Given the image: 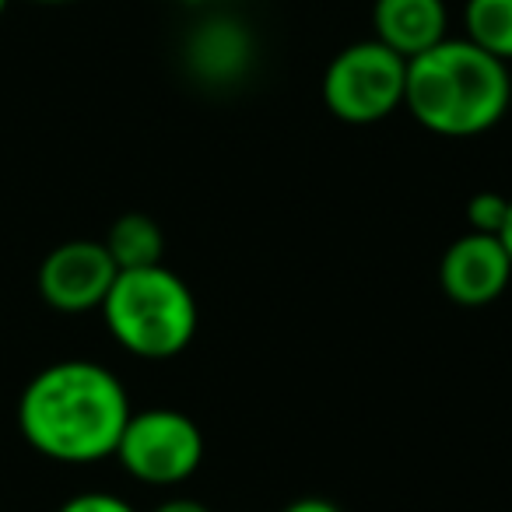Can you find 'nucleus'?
Instances as JSON below:
<instances>
[{"label": "nucleus", "instance_id": "nucleus-3", "mask_svg": "<svg viewBox=\"0 0 512 512\" xmlns=\"http://www.w3.org/2000/svg\"><path fill=\"white\" fill-rule=\"evenodd\" d=\"M99 313L109 337L144 362L183 355L197 334V299L165 264L120 271Z\"/></svg>", "mask_w": 512, "mask_h": 512}, {"label": "nucleus", "instance_id": "nucleus-18", "mask_svg": "<svg viewBox=\"0 0 512 512\" xmlns=\"http://www.w3.org/2000/svg\"><path fill=\"white\" fill-rule=\"evenodd\" d=\"M165 4H183V0H165Z\"/></svg>", "mask_w": 512, "mask_h": 512}, {"label": "nucleus", "instance_id": "nucleus-14", "mask_svg": "<svg viewBox=\"0 0 512 512\" xmlns=\"http://www.w3.org/2000/svg\"><path fill=\"white\" fill-rule=\"evenodd\" d=\"M151 512H211L204 502H197V498H186V495H179V498H165V502H158Z\"/></svg>", "mask_w": 512, "mask_h": 512}, {"label": "nucleus", "instance_id": "nucleus-6", "mask_svg": "<svg viewBox=\"0 0 512 512\" xmlns=\"http://www.w3.org/2000/svg\"><path fill=\"white\" fill-rule=\"evenodd\" d=\"M116 274H120V267L113 264V256L99 239H71L43 256L36 288L50 309L81 316L102 309Z\"/></svg>", "mask_w": 512, "mask_h": 512}, {"label": "nucleus", "instance_id": "nucleus-11", "mask_svg": "<svg viewBox=\"0 0 512 512\" xmlns=\"http://www.w3.org/2000/svg\"><path fill=\"white\" fill-rule=\"evenodd\" d=\"M505 214H509V197L495 190L474 193L467 204V225L470 232H484V235H498L505 225Z\"/></svg>", "mask_w": 512, "mask_h": 512}, {"label": "nucleus", "instance_id": "nucleus-15", "mask_svg": "<svg viewBox=\"0 0 512 512\" xmlns=\"http://www.w3.org/2000/svg\"><path fill=\"white\" fill-rule=\"evenodd\" d=\"M498 239H502L505 253H509V260H512V197H509V214H505V225H502V232H498Z\"/></svg>", "mask_w": 512, "mask_h": 512}, {"label": "nucleus", "instance_id": "nucleus-1", "mask_svg": "<svg viewBox=\"0 0 512 512\" xmlns=\"http://www.w3.org/2000/svg\"><path fill=\"white\" fill-rule=\"evenodd\" d=\"M130 414L127 386L113 369L88 358H64L25 383L18 432L46 460L88 467L116 453Z\"/></svg>", "mask_w": 512, "mask_h": 512}, {"label": "nucleus", "instance_id": "nucleus-2", "mask_svg": "<svg viewBox=\"0 0 512 512\" xmlns=\"http://www.w3.org/2000/svg\"><path fill=\"white\" fill-rule=\"evenodd\" d=\"M512 106L509 64L484 53L467 36H446L407 60L404 109L418 127L439 137H477L502 123Z\"/></svg>", "mask_w": 512, "mask_h": 512}, {"label": "nucleus", "instance_id": "nucleus-16", "mask_svg": "<svg viewBox=\"0 0 512 512\" xmlns=\"http://www.w3.org/2000/svg\"><path fill=\"white\" fill-rule=\"evenodd\" d=\"M32 4H74V0H32Z\"/></svg>", "mask_w": 512, "mask_h": 512}, {"label": "nucleus", "instance_id": "nucleus-13", "mask_svg": "<svg viewBox=\"0 0 512 512\" xmlns=\"http://www.w3.org/2000/svg\"><path fill=\"white\" fill-rule=\"evenodd\" d=\"M281 512H341V505L330 502V498H320V495H306V498L288 502Z\"/></svg>", "mask_w": 512, "mask_h": 512}, {"label": "nucleus", "instance_id": "nucleus-9", "mask_svg": "<svg viewBox=\"0 0 512 512\" xmlns=\"http://www.w3.org/2000/svg\"><path fill=\"white\" fill-rule=\"evenodd\" d=\"M102 246L109 249V256H113V264L120 267V271H137V267L162 264L165 235L155 218L130 211V214H120V218L109 225Z\"/></svg>", "mask_w": 512, "mask_h": 512}, {"label": "nucleus", "instance_id": "nucleus-7", "mask_svg": "<svg viewBox=\"0 0 512 512\" xmlns=\"http://www.w3.org/2000/svg\"><path fill=\"white\" fill-rule=\"evenodd\" d=\"M439 285L456 306H491L512 285V260L502 239L484 232H463L453 239L439 260Z\"/></svg>", "mask_w": 512, "mask_h": 512}, {"label": "nucleus", "instance_id": "nucleus-17", "mask_svg": "<svg viewBox=\"0 0 512 512\" xmlns=\"http://www.w3.org/2000/svg\"><path fill=\"white\" fill-rule=\"evenodd\" d=\"M8 4H11V0H0V18H4V11H8Z\"/></svg>", "mask_w": 512, "mask_h": 512}, {"label": "nucleus", "instance_id": "nucleus-5", "mask_svg": "<svg viewBox=\"0 0 512 512\" xmlns=\"http://www.w3.org/2000/svg\"><path fill=\"white\" fill-rule=\"evenodd\" d=\"M113 456L134 481L151 488H176L190 481L204 463V432L190 414L172 407L134 411Z\"/></svg>", "mask_w": 512, "mask_h": 512}, {"label": "nucleus", "instance_id": "nucleus-8", "mask_svg": "<svg viewBox=\"0 0 512 512\" xmlns=\"http://www.w3.org/2000/svg\"><path fill=\"white\" fill-rule=\"evenodd\" d=\"M449 36L446 0H376L372 4V39L411 60Z\"/></svg>", "mask_w": 512, "mask_h": 512}, {"label": "nucleus", "instance_id": "nucleus-4", "mask_svg": "<svg viewBox=\"0 0 512 512\" xmlns=\"http://www.w3.org/2000/svg\"><path fill=\"white\" fill-rule=\"evenodd\" d=\"M407 60L379 39H362L337 53L323 71V102L348 127L383 123L404 106Z\"/></svg>", "mask_w": 512, "mask_h": 512}, {"label": "nucleus", "instance_id": "nucleus-12", "mask_svg": "<svg viewBox=\"0 0 512 512\" xmlns=\"http://www.w3.org/2000/svg\"><path fill=\"white\" fill-rule=\"evenodd\" d=\"M57 512H137L127 498L113 495V491H81L71 495Z\"/></svg>", "mask_w": 512, "mask_h": 512}, {"label": "nucleus", "instance_id": "nucleus-10", "mask_svg": "<svg viewBox=\"0 0 512 512\" xmlns=\"http://www.w3.org/2000/svg\"><path fill=\"white\" fill-rule=\"evenodd\" d=\"M463 29L474 46L512 64V0H467Z\"/></svg>", "mask_w": 512, "mask_h": 512}]
</instances>
